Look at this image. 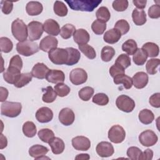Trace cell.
Masks as SVG:
<instances>
[{"mask_svg": "<svg viewBox=\"0 0 160 160\" xmlns=\"http://www.w3.org/2000/svg\"><path fill=\"white\" fill-rule=\"evenodd\" d=\"M0 149H2L4 148L7 146L8 144V141L7 138L6 136H4L2 134H1V137H0Z\"/></svg>", "mask_w": 160, "mask_h": 160, "instance_id": "cell-60", "label": "cell"}, {"mask_svg": "<svg viewBox=\"0 0 160 160\" xmlns=\"http://www.w3.org/2000/svg\"><path fill=\"white\" fill-rule=\"evenodd\" d=\"M21 70L9 66L3 72V78L4 81L11 84H14L21 75Z\"/></svg>", "mask_w": 160, "mask_h": 160, "instance_id": "cell-16", "label": "cell"}, {"mask_svg": "<svg viewBox=\"0 0 160 160\" xmlns=\"http://www.w3.org/2000/svg\"><path fill=\"white\" fill-rule=\"evenodd\" d=\"M138 49V44L133 39H128L122 45V50L128 55H133Z\"/></svg>", "mask_w": 160, "mask_h": 160, "instance_id": "cell-33", "label": "cell"}, {"mask_svg": "<svg viewBox=\"0 0 160 160\" xmlns=\"http://www.w3.org/2000/svg\"><path fill=\"white\" fill-rule=\"evenodd\" d=\"M132 84L137 89L144 88L148 83V75L142 71L136 72L132 78Z\"/></svg>", "mask_w": 160, "mask_h": 160, "instance_id": "cell-20", "label": "cell"}, {"mask_svg": "<svg viewBox=\"0 0 160 160\" xmlns=\"http://www.w3.org/2000/svg\"><path fill=\"white\" fill-rule=\"evenodd\" d=\"M68 52V59L66 63L67 66H72L77 64L81 58V54L79 50L70 47L66 48Z\"/></svg>", "mask_w": 160, "mask_h": 160, "instance_id": "cell-26", "label": "cell"}, {"mask_svg": "<svg viewBox=\"0 0 160 160\" xmlns=\"http://www.w3.org/2000/svg\"><path fill=\"white\" fill-rule=\"evenodd\" d=\"M94 90L90 86H86L81 89L78 92L79 97L84 101H88L94 94Z\"/></svg>", "mask_w": 160, "mask_h": 160, "instance_id": "cell-44", "label": "cell"}, {"mask_svg": "<svg viewBox=\"0 0 160 160\" xmlns=\"http://www.w3.org/2000/svg\"><path fill=\"white\" fill-rule=\"evenodd\" d=\"M106 24L98 19L95 20L91 24V29L94 33L98 35L102 34L106 29Z\"/></svg>", "mask_w": 160, "mask_h": 160, "instance_id": "cell-45", "label": "cell"}, {"mask_svg": "<svg viewBox=\"0 0 160 160\" xmlns=\"http://www.w3.org/2000/svg\"><path fill=\"white\" fill-rule=\"evenodd\" d=\"M158 140V136L152 130H145L139 135L140 143L146 147H150L155 145Z\"/></svg>", "mask_w": 160, "mask_h": 160, "instance_id": "cell-9", "label": "cell"}, {"mask_svg": "<svg viewBox=\"0 0 160 160\" xmlns=\"http://www.w3.org/2000/svg\"><path fill=\"white\" fill-rule=\"evenodd\" d=\"M23 134L28 138L34 137L37 132L36 126L32 121H26L22 125Z\"/></svg>", "mask_w": 160, "mask_h": 160, "instance_id": "cell-34", "label": "cell"}, {"mask_svg": "<svg viewBox=\"0 0 160 160\" xmlns=\"http://www.w3.org/2000/svg\"><path fill=\"white\" fill-rule=\"evenodd\" d=\"M159 64H160L159 59L152 58L148 60L146 65V69L147 72L151 75L156 74L158 72V68L159 67Z\"/></svg>", "mask_w": 160, "mask_h": 160, "instance_id": "cell-41", "label": "cell"}, {"mask_svg": "<svg viewBox=\"0 0 160 160\" xmlns=\"http://www.w3.org/2000/svg\"><path fill=\"white\" fill-rule=\"evenodd\" d=\"M76 30V28L74 25L71 24H66L61 28L60 31V35L62 38L68 39L73 36Z\"/></svg>", "mask_w": 160, "mask_h": 160, "instance_id": "cell-38", "label": "cell"}, {"mask_svg": "<svg viewBox=\"0 0 160 160\" xmlns=\"http://www.w3.org/2000/svg\"><path fill=\"white\" fill-rule=\"evenodd\" d=\"M35 115L38 121L41 123L49 122L53 118V112L48 107H42L38 109Z\"/></svg>", "mask_w": 160, "mask_h": 160, "instance_id": "cell-15", "label": "cell"}, {"mask_svg": "<svg viewBox=\"0 0 160 160\" xmlns=\"http://www.w3.org/2000/svg\"><path fill=\"white\" fill-rule=\"evenodd\" d=\"M46 79L53 84L62 83L65 80V74L61 70L50 69L46 75Z\"/></svg>", "mask_w": 160, "mask_h": 160, "instance_id": "cell-18", "label": "cell"}, {"mask_svg": "<svg viewBox=\"0 0 160 160\" xmlns=\"http://www.w3.org/2000/svg\"><path fill=\"white\" fill-rule=\"evenodd\" d=\"M142 49L145 51L148 57L155 58L159 55V46L152 42H146L142 45Z\"/></svg>", "mask_w": 160, "mask_h": 160, "instance_id": "cell-28", "label": "cell"}, {"mask_svg": "<svg viewBox=\"0 0 160 160\" xmlns=\"http://www.w3.org/2000/svg\"><path fill=\"white\" fill-rule=\"evenodd\" d=\"M114 28L119 31L121 35H124L129 32L130 26L128 22L126 20L120 19L115 23Z\"/></svg>", "mask_w": 160, "mask_h": 160, "instance_id": "cell-47", "label": "cell"}, {"mask_svg": "<svg viewBox=\"0 0 160 160\" xmlns=\"http://www.w3.org/2000/svg\"><path fill=\"white\" fill-rule=\"evenodd\" d=\"M79 49L89 59H93L96 56L95 49L90 45L86 44L82 45H78Z\"/></svg>", "mask_w": 160, "mask_h": 160, "instance_id": "cell-43", "label": "cell"}, {"mask_svg": "<svg viewBox=\"0 0 160 160\" xmlns=\"http://www.w3.org/2000/svg\"><path fill=\"white\" fill-rule=\"evenodd\" d=\"M38 135L40 140L45 143H48L54 138V132L48 128H44L40 129L38 132Z\"/></svg>", "mask_w": 160, "mask_h": 160, "instance_id": "cell-35", "label": "cell"}, {"mask_svg": "<svg viewBox=\"0 0 160 160\" xmlns=\"http://www.w3.org/2000/svg\"><path fill=\"white\" fill-rule=\"evenodd\" d=\"M116 105L121 111L125 112H131L135 108V102L129 96L124 94L120 95L116 100Z\"/></svg>", "mask_w": 160, "mask_h": 160, "instance_id": "cell-6", "label": "cell"}, {"mask_svg": "<svg viewBox=\"0 0 160 160\" xmlns=\"http://www.w3.org/2000/svg\"><path fill=\"white\" fill-rule=\"evenodd\" d=\"M125 137V130L120 125L112 126L108 131V138L113 143L119 144L122 142L124 140Z\"/></svg>", "mask_w": 160, "mask_h": 160, "instance_id": "cell-8", "label": "cell"}, {"mask_svg": "<svg viewBox=\"0 0 160 160\" xmlns=\"http://www.w3.org/2000/svg\"><path fill=\"white\" fill-rule=\"evenodd\" d=\"M138 118L141 123L144 124H149L154 119V115L151 110L148 109H144L139 112Z\"/></svg>", "mask_w": 160, "mask_h": 160, "instance_id": "cell-30", "label": "cell"}, {"mask_svg": "<svg viewBox=\"0 0 160 160\" xmlns=\"http://www.w3.org/2000/svg\"><path fill=\"white\" fill-rule=\"evenodd\" d=\"M131 64V60L130 57L126 54H120L115 61L114 64L118 66L123 69L128 68Z\"/></svg>", "mask_w": 160, "mask_h": 160, "instance_id": "cell-39", "label": "cell"}, {"mask_svg": "<svg viewBox=\"0 0 160 160\" xmlns=\"http://www.w3.org/2000/svg\"><path fill=\"white\" fill-rule=\"evenodd\" d=\"M22 65H23V63H22L21 58L19 55H14L10 59L9 66L13 67L19 70H21L22 68Z\"/></svg>", "mask_w": 160, "mask_h": 160, "instance_id": "cell-52", "label": "cell"}, {"mask_svg": "<svg viewBox=\"0 0 160 160\" xmlns=\"http://www.w3.org/2000/svg\"><path fill=\"white\" fill-rule=\"evenodd\" d=\"M70 81L74 85H80L86 82L88 79V74L86 71L82 68L73 69L69 74Z\"/></svg>", "mask_w": 160, "mask_h": 160, "instance_id": "cell-10", "label": "cell"}, {"mask_svg": "<svg viewBox=\"0 0 160 160\" xmlns=\"http://www.w3.org/2000/svg\"><path fill=\"white\" fill-rule=\"evenodd\" d=\"M49 151L46 146L40 144H35L32 146L29 149V154L35 159H39L41 157L45 156Z\"/></svg>", "mask_w": 160, "mask_h": 160, "instance_id": "cell-22", "label": "cell"}, {"mask_svg": "<svg viewBox=\"0 0 160 160\" xmlns=\"http://www.w3.org/2000/svg\"><path fill=\"white\" fill-rule=\"evenodd\" d=\"M58 41L55 37L51 36H45L40 41L39 48L42 51L49 52L52 49L56 48L58 46Z\"/></svg>", "mask_w": 160, "mask_h": 160, "instance_id": "cell-14", "label": "cell"}, {"mask_svg": "<svg viewBox=\"0 0 160 160\" xmlns=\"http://www.w3.org/2000/svg\"><path fill=\"white\" fill-rule=\"evenodd\" d=\"M97 154L102 158L111 156L114 152V149L112 144L107 141H101L98 144L96 148Z\"/></svg>", "mask_w": 160, "mask_h": 160, "instance_id": "cell-11", "label": "cell"}, {"mask_svg": "<svg viewBox=\"0 0 160 160\" xmlns=\"http://www.w3.org/2000/svg\"><path fill=\"white\" fill-rule=\"evenodd\" d=\"M49 144L51 148L52 152L54 154H61L65 148L64 141L59 138L54 137L49 142Z\"/></svg>", "mask_w": 160, "mask_h": 160, "instance_id": "cell-25", "label": "cell"}, {"mask_svg": "<svg viewBox=\"0 0 160 160\" xmlns=\"http://www.w3.org/2000/svg\"><path fill=\"white\" fill-rule=\"evenodd\" d=\"M49 70L50 69L48 68V67L44 63L38 62L32 68L31 73L32 77L39 79H43L46 78Z\"/></svg>", "mask_w": 160, "mask_h": 160, "instance_id": "cell-19", "label": "cell"}, {"mask_svg": "<svg viewBox=\"0 0 160 160\" xmlns=\"http://www.w3.org/2000/svg\"><path fill=\"white\" fill-rule=\"evenodd\" d=\"M115 55L114 49L109 46H106L102 48L101 52V58L104 62L110 61Z\"/></svg>", "mask_w": 160, "mask_h": 160, "instance_id": "cell-36", "label": "cell"}, {"mask_svg": "<svg viewBox=\"0 0 160 160\" xmlns=\"http://www.w3.org/2000/svg\"><path fill=\"white\" fill-rule=\"evenodd\" d=\"M141 150L136 146H131L127 150V156L128 158L132 160H138L141 154Z\"/></svg>", "mask_w": 160, "mask_h": 160, "instance_id": "cell-51", "label": "cell"}, {"mask_svg": "<svg viewBox=\"0 0 160 160\" xmlns=\"http://www.w3.org/2000/svg\"><path fill=\"white\" fill-rule=\"evenodd\" d=\"M114 82L116 84H123V87L126 89H129L132 88V78L125 74H119L115 76L114 78Z\"/></svg>", "mask_w": 160, "mask_h": 160, "instance_id": "cell-29", "label": "cell"}, {"mask_svg": "<svg viewBox=\"0 0 160 160\" xmlns=\"http://www.w3.org/2000/svg\"><path fill=\"white\" fill-rule=\"evenodd\" d=\"M54 89L56 92L57 95L59 97L66 96L71 91L70 88L68 85L64 84L63 82L58 83L56 85H55Z\"/></svg>", "mask_w": 160, "mask_h": 160, "instance_id": "cell-48", "label": "cell"}, {"mask_svg": "<svg viewBox=\"0 0 160 160\" xmlns=\"http://www.w3.org/2000/svg\"><path fill=\"white\" fill-rule=\"evenodd\" d=\"M44 94L42 97V101L46 103H51L55 101L57 97V94L52 86H48L46 88H42Z\"/></svg>", "mask_w": 160, "mask_h": 160, "instance_id": "cell-31", "label": "cell"}, {"mask_svg": "<svg viewBox=\"0 0 160 160\" xmlns=\"http://www.w3.org/2000/svg\"><path fill=\"white\" fill-rule=\"evenodd\" d=\"M48 58L54 64H66L68 59V52L66 49L56 48L48 52Z\"/></svg>", "mask_w": 160, "mask_h": 160, "instance_id": "cell-5", "label": "cell"}, {"mask_svg": "<svg viewBox=\"0 0 160 160\" xmlns=\"http://www.w3.org/2000/svg\"><path fill=\"white\" fill-rule=\"evenodd\" d=\"M132 2L134 4V6H136L138 8L142 9L146 7L147 1L146 0H133Z\"/></svg>", "mask_w": 160, "mask_h": 160, "instance_id": "cell-59", "label": "cell"}, {"mask_svg": "<svg viewBox=\"0 0 160 160\" xmlns=\"http://www.w3.org/2000/svg\"><path fill=\"white\" fill-rule=\"evenodd\" d=\"M44 31L49 35L56 36L60 33V27L57 21L52 19L46 20L43 24Z\"/></svg>", "mask_w": 160, "mask_h": 160, "instance_id": "cell-17", "label": "cell"}, {"mask_svg": "<svg viewBox=\"0 0 160 160\" xmlns=\"http://www.w3.org/2000/svg\"><path fill=\"white\" fill-rule=\"evenodd\" d=\"M132 56V60L138 66L143 65L147 61L148 55L142 48H138L137 51Z\"/></svg>", "mask_w": 160, "mask_h": 160, "instance_id": "cell-32", "label": "cell"}, {"mask_svg": "<svg viewBox=\"0 0 160 160\" xmlns=\"http://www.w3.org/2000/svg\"><path fill=\"white\" fill-rule=\"evenodd\" d=\"M1 11L5 14H9L13 9V2L9 1H1Z\"/></svg>", "mask_w": 160, "mask_h": 160, "instance_id": "cell-54", "label": "cell"}, {"mask_svg": "<svg viewBox=\"0 0 160 160\" xmlns=\"http://www.w3.org/2000/svg\"><path fill=\"white\" fill-rule=\"evenodd\" d=\"M132 18L136 26H142L146 22V14L144 10L134 9L132 12Z\"/></svg>", "mask_w": 160, "mask_h": 160, "instance_id": "cell-27", "label": "cell"}, {"mask_svg": "<svg viewBox=\"0 0 160 160\" xmlns=\"http://www.w3.org/2000/svg\"><path fill=\"white\" fill-rule=\"evenodd\" d=\"M16 51L21 55L30 56L39 51V47L36 42L26 40L17 43Z\"/></svg>", "mask_w": 160, "mask_h": 160, "instance_id": "cell-4", "label": "cell"}, {"mask_svg": "<svg viewBox=\"0 0 160 160\" xmlns=\"http://www.w3.org/2000/svg\"><path fill=\"white\" fill-rule=\"evenodd\" d=\"M121 34L115 28L107 31L103 36L104 41L108 44H115L119 41L121 38Z\"/></svg>", "mask_w": 160, "mask_h": 160, "instance_id": "cell-23", "label": "cell"}, {"mask_svg": "<svg viewBox=\"0 0 160 160\" xmlns=\"http://www.w3.org/2000/svg\"><path fill=\"white\" fill-rule=\"evenodd\" d=\"M66 3L74 11L92 12L101 3V0H66Z\"/></svg>", "mask_w": 160, "mask_h": 160, "instance_id": "cell-1", "label": "cell"}, {"mask_svg": "<svg viewBox=\"0 0 160 160\" xmlns=\"http://www.w3.org/2000/svg\"><path fill=\"white\" fill-rule=\"evenodd\" d=\"M28 37L31 41H36L40 39L42 35L44 28L43 24L36 21H32L28 24Z\"/></svg>", "mask_w": 160, "mask_h": 160, "instance_id": "cell-7", "label": "cell"}, {"mask_svg": "<svg viewBox=\"0 0 160 160\" xmlns=\"http://www.w3.org/2000/svg\"><path fill=\"white\" fill-rule=\"evenodd\" d=\"M97 19L104 22H108L111 18V14L109 9L105 6L100 7L96 12Z\"/></svg>", "mask_w": 160, "mask_h": 160, "instance_id": "cell-42", "label": "cell"}, {"mask_svg": "<svg viewBox=\"0 0 160 160\" xmlns=\"http://www.w3.org/2000/svg\"><path fill=\"white\" fill-rule=\"evenodd\" d=\"M148 16L152 19H158L160 17V6L159 4H154L148 9Z\"/></svg>", "mask_w": 160, "mask_h": 160, "instance_id": "cell-53", "label": "cell"}, {"mask_svg": "<svg viewBox=\"0 0 160 160\" xmlns=\"http://www.w3.org/2000/svg\"><path fill=\"white\" fill-rule=\"evenodd\" d=\"M92 102L99 106H106L109 102L108 96L102 92L96 94L92 99Z\"/></svg>", "mask_w": 160, "mask_h": 160, "instance_id": "cell-49", "label": "cell"}, {"mask_svg": "<svg viewBox=\"0 0 160 160\" xmlns=\"http://www.w3.org/2000/svg\"><path fill=\"white\" fill-rule=\"evenodd\" d=\"M90 156L88 154H79L75 157V159H89Z\"/></svg>", "mask_w": 160, "mask_h": 160, "instance_id": "cell-61", "label": "cell"}, {"mask_svg": "<svg viewBox=\"0 0 160 160\" xmlns=\"http://www.w3.org/2000/svg\"><path fill=\"white\" fill-rule=\"evenodd\" d=\"M21 109L20 102L4 101L1 106V114L9 118H15L21 114Z\"/></svg>", "mask_w": 160, "mask_h": 160, "instance_id": "cell-3", "label": "cell"}, {"mask_svg": "<svg viewBox=\"0 0 160 160\" xmlns=\"http://www.w3.org/2000/svg\"><path fill=\"white\" fill-rule=\"evenodd\" d=\"M12 48L13 44L8 38L1 37L0 38V48L1 52L8 53L12 51Z\"/></svg>", "mask_w": 160, "mask_h": 160, "instance_id": "cell-46", "label": "cell"}, {"mask_svg": "<svg viewBox=\"0 0 160 160\" xmlns=\"http://www.w3.org/2000/svg\"><path fill=\"white\" fill-rule=\"evenodd\" d=\"M109 74H110L111 76L114 78L115 76H116L118 75L125 74V71H124V69H122L121 68L119 67L118 66L114 64L109 68Z\"/></svg>", "mask_w": 160, "mask_h": 160, "instance_id": "cell-56", "label": "cell"}, {"mask_svg": "<svg viewBox=\"0 0 160 160\" xmlns=\"http://www.w3.org/2000/svg\"><path fill=\"white\" fill-rule=\"evenodd\" d=\"M72 147L78 151H88L91 147L90 140L83 136H78L71 140Z\"/></svg>", "mask_w": 160, "mask_h": 160, "instance_id": "cell-13", "label": "cell"}, {"mask_svg": "<svg viewBox=\"0 0 160 160\" xmlns=\"http://www.w3.org/2000/svg\"><path fill=\"white\" fill-rule=\"evenodd\" d=\"M42 5L38 1H29L26 6V12L29 16H38L42 12Z\"/></svg>", "mask_w": 160, "mask_h": 160, "instance_id": "cell-24", "label": "cell"}, {"mask_svg": "<svg viewBox=\"0 0 160 160\" xmlns=\"http://www.w3.org/2000/svg\"><path fill=\"white\" fill-rule=\"evenodd\" d=\"M74 41L78 45L87 44L90 40V36L88 32L84 29H76L73 34Z\"/></svg>", "mask_w": 160, "mask_h": 160, "instance_id": "cell-21", "label": "cell"}, {"mask_svg": "<svg viewBox=\"0 0 160 160\" xmlns=\"http://www.w3.org/2000/svg\"><path fill=\"white\" fill-rule=\"evenodd\" d=\"M152 157L153 151L150 149H147L144 152H142L139 156V160H151Z\"/></svg>", "mask_w": 160, "mask_h": 160, "instance_id": "cell-57", "label": "cell"}, {"mask_svg": "<svg viewBox=\"0 0 160 160\" xmlns=\"http://www.w3.org/2000/svg\"><path fill=\"white\" fill-rule=\"evenodd\" d=\"M53 10L54 13L60 17H64L68 14V8L65 4L59 1H55L54 4Z\"/></svg>", "mask_w": 160, "mask_h": 160, "instance_id": "cell-40", "label": "cell"}, {"mask_svg": "<svg viewBox=\"0 0 160 160\" xmlns=\"http://www.w3.org/2000/svg\"><path fill=\"white\" fill-rule=\"evenodd\" d=\"M32 78V76L30 72L22 73L21 74L17 81L14 83V86L18 88H22L31 81Z\"/></svg>", "mask_w": 160, "mask_h": 160, "instance_id": "cell-37", "label": "cell"}, {"mask_svg": "<svg viewBox=\"0 0 160 160\" xmlns=\"http://www.w3.org/2000/svg\"><path fill=\"white\" fill-rule=\"evenodd\" d=\"M149 102L154 108H160V93L156 92L151 95L149 98Z\"/></svg>", "mask_w": 160, "mask_h": 160, "instance_id": "cell-55", "label": "cell"}, {"mask_svg": "<svg viewBox=\"0 0 160 160\" xmlns=\"http://www.w3.org/2000/svg\"><path fill=\"white\" fill-rule=\"evenodd\" d=\"M0 93H1V97H0V101L1 102H4L8 96V91L6 88L4 87L0 88Z\"/></svg>", "mask_w": 160, "mask_h": 160, "instance_id": "cell-58", "label": "cell"}, {"mask_svg": "<svg viewBox=\"0 0 160 160\" xmlns=\"http://www.w3.org/2000/svg\"><path fill=\"white\" fill-rule=\"evenodd\" d=\"M11 32L14 38L19 42L26 41L28 36V27L19 18L16 19L12 22Z\"/></svg>", "mask_w": 160, "mask_h": 160, "instance_id": "cell-2", "label": "cell"}, {"mask_svg": "<svg viewBox=\"0 0 160 160\" xmlns=\"http://www.w3.org/2000/svg\"><path fill=\"white\" fill-rule=\"evenodd\" d=\"M129 5L128 1L127 0H116L112 2V8L118 12L125 11Z\"/></svg>", "mask_w": 160, "mask_h": 160, "instance_id": "cell-50", "label": "cell"}, {"mask_svg": "<svg viewBox=\"0 0 160 160\" xmlns=\"http://www.w3.org/2000/svg\"><path fill=\"white\" fill-rule=\"evenodd\" d=\"M58 118L62 124L68 126L71 125L74 122L75 119V115L71 109L64 108L60 111Z\"/></svg>", "mask_w": 160, "mask_h": 160, "instance_id": "cell-12", "label": "cell"}]
</instances>
